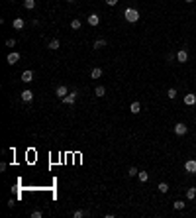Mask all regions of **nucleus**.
<instances>
[{
	"label": "nucleus",
	"mask_w": 196,
	"mask_h": 218,
	"mask_svg": "<svg viewBox=\"0 0 196 218\" xmlns=\"http://www.w3.org/2000/svg\"><path fill=\"white\" fill-rule=\"evenodd\" d=\"M124 18L128 20L130 24H135L137 20H139V12H137L135 8H126V12H124Z\"/></svg>",
	"instance_id": "1"
},
{
	"label": "nucleus",
	"mask_w": 196,
	"mask_h": 218,
	"mask_svg": "<svg viewBox=\"0 0 196 218\" xmlns=\"http://www.w3.org/2000/svg\"><path fill=\"white\" fill-rule=\"evenodd\" d=\"M184 171H186L188 175L196 173V159H188V161H184Z\"/></svg>",
	"instance_id": "2"
},
{
	"label": "nucleus",
	"mask_w": 196,
	"mask_h": 218,
	"mask_svg": "<svg viewBox=\"0 0 196 218\" xmlns=\"http://www.w3.org/2000/svg\"><path fill=\"white\" fill-rule=\"evenodd\" d=\"M77 97H78V93H77V90H73V93H69L67 97H65V98H61V100H63V104H75Z\"/></svg>",
	"instance_id": "3"
},
{
	"label": "nucleus",
	"mask_w": 196,
	"mask_h": 218,
	"mask_svg": "<svg viewBox=\"0 0 196 218\" xmlns=\"http://www.w3.org/2000/svg\"><path fill=\"white\" fill-rule=\"evenodd\" d=\"M188 132V126H184L182 122H178V124H174V134L177 136H184Z\"/></svg>",
	"instance_id": "4"
},
{
	"label": "nucleus",
	"mask_w": 196,
	"mask_h": 218,
	"mask_svg": "<svg viewBox=\"0 0 196 218\" xmlns=\"http://www.w3.org/2000/svg\"><path fill=\"white\" fill-rule=\"evenodd\" d=\"M20 98H22L24 102H31V100H34V93H31L30 88H26V90L20 93Z\"/></svg>",
	"instance_id": "5"
},
{
	"label": "nucleus",
	"mask_w": 196,
	"mask_h": 218,
	"mask_svg": "<svg viewBox=\"0 0 196 218\" xmlns=\"http://www.w3.org/2000/svg\"><path fill=\"white\" fill-rule=\"evenodd\" d=\"M6 61L10 63V65H16V63L20 61V53H18V51H10L8 57H6Z\"/></svg>",
	"instance_id": "6"
},
{
	"label": "nucleus",
	"mask_w": 196,
	"mask_h": 218,
	"mask_svg": "<svg viewBox=\"0 0 196 218\" xmlns=\"http://www.w3.org/2000/svg\"><path fill=\"white\" fill-rule=\"evenodd\" d=\"M177 61L178 63H186L188 61V51L186 49H181V51L177 53Z\"/></svg>",
	"instance_id": "7"
},
{
	"label": "nucleus",
	"mask_w": 196,
	"mask_h": 218,
	"mask_svg": "<svg viewBox=\"0 0 196 218\" xmlns=\"http://www.w3.org/2000/svg\"><path fill=\"white\" fill-rule=\"evenodd\" d=\"M184 104H186V106H194L196 104V94H192V93L184 94Z\"/></svg>",
	"instance_id": "8"
},
{
	"label": "nucleus",
	"mask_w": 196,
	"mask_h": 218,
	"mask_svg": "<svg viewBox=\"0 0 196 218\" xmlns=\"http://www.w3.org/2000/svg\"><path fill=\"white\" fill-rule=\"evenodd\" d=\"M55 93H57V97H59V98H65L67 94H69V88L65 87V84H59V87H57V90H55Z\"/></svg>",
	"instance_id": "9"
},
{
	"label": "nucleus",
	"mask_w": 196,
	"mask_h": 218,
	"mask_svg": "<svg viewBox=\"0 0 196 218\" xmlns=\"http://www.w3.org/2000/svg\"><path fill=\"white\" fill-rule=\"evenodd\" d=\"M98 24H100V16H98V14H90V16H88V26L96 28Z\"/></svg>",
	"instance_id": "10"
},
{
	"label": "nucleus",
	"mask_w": 196,
	"mask_h": 218,
	"mask_svg": "<svg viewBox=\"0 0 196 218\" xmlns=\"http://www.w3.org/2000/svg\"><path fill=\"white\" fill-rule=\"evenodd\" d=\"M22 81H24L26 84H28V83H31V81H34V73H31V71H30V69H28V71H24V73H22Z\"/></svg>",
	"instance_id": "11"
},
{
	"label": "nucleus",
	"mask_w": 196,
	"mask_h": 218,
	"mask_svg": "<svg viewBox=\"0 0 196 218\" xmlns=\"http://www.w3.org/2000/svg\"><path fill=\"white\" fill-rule=\"evenodd\" d=\"M106 94V87H102V84H98L96 88H94V97H98V98H102Z\"/></svg>",
	"instance_id": "12"
},
{
	"label": "nucleus",
	"mask_w": 196,
	"mask_h": 218,
	"mask_svg": "<svg viewBox=\"0 0 196 218\" xmlns=\"http://www.w3.org/2000/svg\"><path fill=\"white\" fill-rule=\"evenodd\" d=\"M130 112H131V114H139V112H141V104H139V102H131Z\"/></svg>",
	"instance_id": "13"
},
{
	"label": "nucleus",
	"mask_w": 196,
	"mask_h": 218,
	"mask_svg": "<svg viewBox=\"0 0 196 218\" xmlns=\"http://www.w3.org/2000/svg\"><path fill=\"white\" fill-rule=\"evenodd\" d=\"M102 77V69L100 67H94L92 71H90V79H100Z\"/></svg>",
	"instance_id": "14"
},
{
	"label": "nucleus",
	"mask_w": 196,
	"mask_h": 218,
	"mask_svg": "<svg viewBox=\"0 0 196 218\" xmlns=\"http://www.w3.org/2000/svg\"><path fill=\"white\" fill-rule=\"evenodd\" d=\"M12 26H14V28H16V30H22V28H24V26H26V22H24V20H22V18H16V20H14V22H12Z\"/></svg>",
	"instance_id": "15"
},
{
	"label": "nucleus",
	"mask_w": 196,
	"mask_h": 218,
	"mask_svg": "<svg viewBox=\"0 0 196 218\" xmlns=\"http://www.w3.org/2000/svg\"><path fill=\"white\" fill-rule=\"evenodd\" d=\"M47 47H49L51 51H57V49H59V47H61V43H59V39H51V41H49V45H47Z\"/></svg>",
	"instance_id": "16"
},
{
	"label": "nucleus",
	"mask_w": 196,
	"mask_h": 218,
	"mask_svg": "<svg viewBox=\"0 0 196 218\" xmlns=\"http://www.w3.org/2000/svg\"><path fill=\"white\" fill-rule=\"evenodd\" d=\"M137 179H139L141 183H147V179H149V173H147V171H139V173H137Z\"/></svg>",
	"instance_id": "17"
},
{
	"label": "nucleus",
	"mask_w": 196,
	"mask_h": 218,
	"mask_svg": "<svg viewBox=\"0 0 196 218\" xmlns=\"http://www.w3.org/2000/svg\"><path fill=\"white\" fill-rule=\"evenodd\" d=\"M24 8L26 10H34L35 8V0H24Z\"/></svg>",
	"instance_id": "18"
},
{
	"label": "nucleus",
	"mask_w": 196,
	"mask_h": 218,
	"mask_svg": "<svg viewBox=\"0 0 196 218\" xmlns=\"http://www.w3.org/2000/svg\"><path fill=\"white\" fill-rule=\"evenodd\" d=\"M102 47H106V39L100 38V39L94 41V49H102Z\"/></svg>",
	"instance_id": "19"
},
{
	"label": "nucleus",
	"mask_w": 196,
	"mask_h": 218,
	"mask_svg": "<svg viewBox=\"0 0 196 218\" xmlns=\"http://www.w3.org/2000/svg\"><path fill=\"white\" fill-rule=\"evenodd\" d=\"M194 196H196V187H190V189L186 191V199H188V200H192Z\"/></svg>",
	"instance_id": "20"
},
{
	"label": "nucleus",
	"mask_w": 196,
	"mask_h": 218,
	"mask_svg": "<svg viewBox=\"0 0 196 218\" xmlns=\"http://www.w3.org/2000/svg\"><path fill=\"white\" fill-rule=\"evenodd\" d=\"M159 193H163V195H165V193H169V185L167 183H159Z\"/></svg>",
	"instance_id": "21"
},
{
	"label": "nucleus",
	"mask_w": 196,
	"mask_h": 218,
	"mask_svg": "<svg viewBox=\"0 0 196 218\" xmlns=\"http://www.w3.org/2000/svg\"><path fill=\"white\" fill-rule=\"evenodd\" d=\"M173 206H174V210H182L184 208V200H174Z\"/></svg>",
	"instance_id": "22"
},
{
	"label": "nucleus",
	"mask_w": 196,
	"mask_h": 218,
	"mask_svg": "<svg viewBox=\"0 0 196 218\" xmlns=\"http://www.w3.org/2000/svg\"><path fill=\"white\" fill-rule=\"evenodd\" d=\"M86 214H88L86 210H75V212H73V218H82V216H86Z\"/></svg>",
	"instance_id": "23"
},
{
	"label": "nucleus",
	"mask_w": 196,
	"mask_h": 218,
	"mask_svg": "<svg viewBox=\"0 0 196 218\" xmlns=\"http://www.w3.org/2000/svg\"><path fill=\"white\" fill-rule=\"evenodd\" d=\"M71 28H73V30H78V28H81V20H78V18H75V20L71 22Z\"/></svg>",
	"instance_id": "24"
},
{
	"label": "nucleus",
	"mask_w": 196,
	"mask_h": 218,
	"mask_svg": "<svg viewBox=\"0 0 196 218\" xmlns=\"http://www.w3.org/2000/svg\"><path fill=\"white\" fill-rule=\"evenodd\" d=\"M167 94H169V98L173 100V98H177V94H178V93H177V88H169V93H167Z\"/></svg>",
	"instance_id": "25"
},
{
	"label": "nucleus",
	"mask_w": 196,
	"mask_h": 218,
	"mask_svg": "<svg viewBox=\"0 0 196 218\" xmlns=\"http://www.w3.org/2000/svg\"><path fill=\"white\" fill-rule=\"evenodd\" d=\"M137 173H139V171H137V167H130V171H128L130 177H137Z\"/></svg>",
	"instance_id": "26"
},
{
	"label": "nucleus",
	"mask_w": 196,
	"mask_h": 218,
	"mask_svg": "<svg viewBox=\"0 0 196 218\" xmlns=\"http://www.w3.org/2000/svg\"><path fill=\"white\" fill-rule=\"evenodd\" d=\"M30 216H31V218H41V216H43V212H41V210H34Z\"/></svg>",
	"instance_id": "27"
},
{
	"label": "nucleus",
	"mask_w": 196,
	"mask_h": 218,
	"mask_svg": "<svg viewBox=\"0 0 196 218\" xmlns=\"http://www.w3.org/2000/svg\"><path fill=\"white\" fill-rule=\"evenodd\" d=\"M6 45L8 47H14L16 45V39H6Z\"/></svg>",
	"instance_id": "28"
},
{
	"label": "nucleus",
	"mask_w": 196,
	"mask_h": 218,
	"mask_svg": "<svg viewBox=\"0 0 196 218\" xmlns=\"http://www.w3.org/2000/svg\"><path fill=\"white\" fill-rule=\"evenodd\" d=\"M106 4H108V6H116V4H118V0H106Z\"/></svg>",
	"instance_id": "29"
},
{
	"label": "nucleus",
	"mask_w": 196,
	"mask_h": 218,
	"mask_svg": "<svg viewBox=\"0 0 196 218\" xmlns=\"http://www.w3.org/2000/svg\"><path fill=\"white\" fill-rule=\"evenodd\" d=\"M173 59H177V55H174V53H169V55H167V61H173Z\"/></svg>",
	"instance_id": "30"
},
{
	"label": "nucleus",
	"mask_w": 196,
	"mask_h": 218,
	"mask_svg": "<svg viewBox=\"0 0 196 218\" xmlns=\"http://www.w3.org/2000/svg\"><path fill=\"white\" fill-rule=\"evenodd\" d=\"M184 2H188V4H190V2H194V0H184Z\"/></svg>",
	"instance_id": "31"
},
{
	"label": "nucleus",
	"mask_w": 196,
	"mask_h": 218,
	"mask_svg": "<svg viewBox=\"0 0 196 218\" xmlns=\"http://www.w3.org/2000/svg\"><path fill=\"white\" fill-rule=\"evenodd\" d=\"M67 2H77V0H67Z\"/></svg>",
	"instance_id": "32"
}]
</instances>
